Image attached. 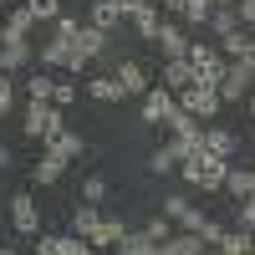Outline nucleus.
Instances as JSON below:
<instances>
[{
  "label": "nucleus",
  "mask_w": 255,
  "mask_h": 255,
  "mask_svg": "<svg viewBox=\"0 0 255 255\" xmlns=\"http://www.w3.org/2000/svg\"><path fill=\"white\" fill-rule=\"evenodd\" d=\"M67 51H72V41H61V36H51L46 46H41V67H67Z\"/></svg>",
  "instance_id": "nucleus-28"
},
{
  "label": "nucleus",
  "mask_w": 255,
  "mask_h": 255,
  "mask_svg": "<svg viewBox=\"0 0 255 255\" xmlns=\"http://www.w3.org/2000/svg\"><path fill=\"white\" fill-rule=\"evenodd\" d=\"M77 31H82L77 15H56V20H51V36H61V41H77Z\"/></svg>",
  "instance_id": "nucleus-34"
},
{
  "label": "nucleus",
  "mask_w": 255,
  "mask_h": 255,
  "mask_svg": "<svg viewBox=\"0 0 255 255\" xmlns=\"http://www.w3.org/2000/svg\"><path fill=\"white\" fill-rule=\"evenodd\" d=\"M225 168H230V158L199 148V153H189V158L179 163V174H184L189 189H204V194H209V189H225Z\"/></svg>",
  "instance_id": "nucleus-1"
},
{
  "label": "nucleus",
  "mask_w": 255,
  "mask_h": 255,
  "mask_svg": "<svg viewBox=\"0 0 255 255\" xmlns=\"http://www.w3.org/2000/svg\"><path fill=\"white\" fill-rule=\"evenodd\" d=\"M46 148H51V153H61V158H82V153H87V143H82L77 133H67V128H61L56 138H46Z\"/></svg>",
  "instance_id": "nucleus-25"
},
{
  "label": "nucleus",
  "mask_w": 255,
  "mask_h": 255,
  "mask_svg": "<svg viewBox=\"0 0 255 255\" xmlns=\"http://www.w3.org/2000/svg\"><path fill=\"white\" fill-rule=\"evenodd\" d=\"M113 250H118V255H163V245H158V240H148L143 230H128V235H123Z\"/></svg>",
  "instance_id": "nucleus-20"
},
{
  "label": "nucleus",
  "mask_w": 255,
  "mask_h": 255,
  "mask_svg": "<svg viewBox=\"0 0 255 255\" xmlns=\"http://www.w3.org/2000/svg\"><path fill=\"white\" fill-rule=\"evenodd\" d=\"M158 82H163L168 92H184V87H194L199 77H194V67H189V56H179V61H163V77Z\"/></svg>",
  "instance_id": "nucleus-11"
},
{
  "label": "nucleus",
  "mask_w": 255,
  "mask_h": 255,
  "mask_svg": "<svg viewBox=\"0 0 255 255\" xmlns=\"http://www.w3.org/2000/svg\"><path fill=\"white\" fill-rule=\"evenodd\" d=\"M67 163H72V158H61V153H51V148H46V153H41V163L31 168V179H36L41 189H51L61 174H67Z\"/></svg>",
  "instance_id": "nucleus-12"
},
{
  "label": "nucleus",
  "mask_w": 255,
  "mask_h": 255,
  "mask_svg": "<svg viewBox=\"0 0 255 255\" xmlns=\"http://www.w3.org/2000/svg\"><path fill=\"white\" fill-rule=\"evenodd\" d=\"M235 15H240V26L255 31V0H235Z\"/></svg>",
  "instance_id": "nucleus-40"
},
{
  "label": "nucleus",
  "mask_w": 255,
  "mask_h": 255,
  "mask_svg": "<svg viewBox=\"0 0 255 255\" xmlns=\"http://www.w3.org/2000/svg\"><path fill=\"white\" fill-rule=\"evenodd\" d=\"M174 108H179V97L168 92L163 82H153V87L143 92V123H163V118L174 113Z\"/></svg>",
  "instance_id": "nucleus-7"
},
{
  "label": "nucleus",
  "mask_w": 255,
  "mask_h": 255,
  "mask_svg": "<svg viewBox=\"0 0 255 255\" xmlns=\"http://www.w3.org/2000/svg\"><path fill=\"white\" fill-rule=\"evenodd\" d=\"M220 255H250V230H225V235L215 240Z\"/></svg>",
  "instance_id": "nucleus-26"
},
{
  "label": "nucleus",
  "mask_w": 255,
  "mask_h": 255,
  "mask_svg": "<svg viewBox=\"0 0 255 255\" xmlns=\"http://www.w3.org/2000/svg\"><path fill=\"white\" fill-rule=\"evenodd\" d=\"M10 225L20 230V235H41V215H36V199L20 189V194L10 199Z\"/></svg>",
  "instance_id": "nucleus-8"
},
{
  "label": "nucleus",
  "mask_w": 255,
  "mask_h": 255,
  "mask_svg": "<svg viewBox=\"0 0 255 255\" xmlns=\"http://www.w3.org/2000/svg\"><path fill=\"white\" fill-rule=\"evenodd\" d=\"M51 87H56V77H51V72H31V82H26V97H36V102H51Z\"/></svg>",
  "instance_id": "nucleus-30"
},
{
  "label": "nucleus",
  "mask_w": 255,
  "mask_h": 255,
  "mask_svg": "<svg viewBox=\"0 0 255 255\" xmlns=\"http://www.w3.org/2000/svg\"><path fill=\"white\" fill-rule=\"evenodd\" d=\"M153 46L163 51V61H179V56H189V36L174 26V20H163V26H158V36H153Z\"/></svg>",
  "instance_id": "nucleus-10"
},
{
  "label": "nucleus",
  "mask_w": 255,
  "mask_h": 255,
  "mask_svg": "<svg viewBox=\"0 0 255 255\" xmlns=\"http://www.w3.org/2000/svg\"><path fill=\"white\" fill-rule=\"evenodd\" d=\"M0 255H15V250H5V245H0Z\"/></svg>",
  "instance_id": "nucleus-46"
},
{
  "label": "nucleus",
  "mask_w": 255,
  "mask_h": 255,
  "mask_svg": "<svg viewBox=\"0 0 255 255\" xmlns=\"http://www.w3.org/2000/svg\"><path fill=\"white\" fill-rule=\"evenodd\" d=\"M189 67H194L199 82H209V87H220V77L230 61L220 56V46H209V41H189Z\"/></svg>",
  "instance_id": "nucleus-3"
},
{
  "label": "nucleus",
  "mask_w": 255,
  "mask_h": 255,
  "mask_svg": "<svg viewBox=\"0 0 255 255\" xmlns=\"http://www.w3.org/2000/svg\"><path fill=\"white\" fill-rule=\"evenodd\" d=\"M179 163H184V153H179V143H174V138H168V143L158 148V153L148 158V168H153V174H174Z\"/></svg>",
  "instance_id": "nucleus-24"
},
{
  "label": "nucleus",
  "mask_w": 255,
  "mask_h": 255,
  "mask_svg": "<svg viewBox=\"0 0 255 255\" xmlns=\"http://www.w3.org/2000/svg\"><path fill=\"white\" fill-rule=\"evenodd\" d=\"M0 168H10V148L5 143H0Z\"/></svg>",
  "instance_id": "nucleus-44"
},
{
  "label": "nucleus",
  "mask_w": 255,
  "mask_h": 255,
  "mask_svg": "<svg viewBox=\"0 0 255 255\" xmlns=\"http://www.w3.org/2000/svg\"><path fill=\"white\" fill-rule=\"evenodd\" d=\"M250 82H255V67H245V61H230V67H225V77H220V102H240L245 97V87H250Z\"/></svg>",
  "instance_id": "nucleus-5"
},
{
  "label": "nucleus",
  "mask_w": 255,
  "mask_h": 255,
  "mask_svg": "<svg viewBox=\"0 0 255 255\" xmlns=\"http://www.w3.org/2000/svg\"><path fill=\"white\" fill-rule=\"evenodd\" d=\"M20 128H26V138H41V143H46V138H56L61 133V128H67V118H61V108H56V102H26V118H20Z\"/></svg>",
  "instance_id": "nucleus-2"
},
{
  "label": "nucleus",
  "mask_w": 255,
  "mask_h": 255,
  "mask_svg": "<svg viewBox=\"0 0 255 255\" xmlns=\"http://www.w3.org/2000/svg\"><path fill=\"white\" fill-rule=\"evenodd\" d=\"M113 77L123 82V97H143L148 87H153V82H148V72L138 67V61H128V56H123L118 67H113Z\"/></svg>",
  "instance_id": "nucleus-9"
},
{
  "label": "nucleus",
  "mask_w": 255,
  "mask_h": 255,
  "mask_svg": "<svg viewBox=\"0 0 255 255\" xmlns=\"http://www.w3.org/2000/svg\"><path fill=\"white\" fill-rule=\"evenodd\" d=\"M209 10H215V5H209V0H189L184 20H189V26H204V20H209Z\"/></svg>",
  "instance_id": "nucleus-39"
},
{
  "label": "nucleus",
  "mask_w": 255,
  "mask_h": 255,
  "mask_svg": "<svg viewBox=\"0 0 255 255\" xmlns=\"http://www.w3.org/2000/svg\"><path fill=\"white\" fill-rule=\"evenodd\" d=\"M82 87H87V97H97V102H123V82H118L113 72H102V77H87Z\"/></svg>",
  "instance_id": "nucleus-18"
},
{
  "label": "nucleus",
  "mask_w": 255,
  "mask_h": 255,
  "mask_svg": "<svg viewBox=\"0 0 255 255\" xmlns=\"http://www.w3.org/2000/svg\"><path fill=\"white\" fill-rule=\"evenodd\" d=\"M31 26H36L31 5H10V15H5V31H0V41H26V36H31Z\"/></svg>",
  "instance_id": "nucleus-15"
},
{
  "label": "nucleus",
  "mask_w": 255,
  "mask_h": 255,
  "mask_svg": "<svg viewBox=\"0 0 255 255\" xmlns=\"http://www.w3.org/2000/svg\"><path fill=\"white\" fill-rule=\"evenodd\" d=\"M179 97V108L189 113V118H199V123H209L220 113V92L209 87V82H194V87H184V92H174Z\"/></svg>",
  "instance_id": "nucleus-4"
},
{
  "label": "nucleus",
  "mask_w": 255,
  "mask_h": 255,
  "mask_svg": "<svg viewBox=\"0 0 255 255\" xmlns=\"http://www.w3.org/2000/svg\"><path fill=\"white\" fill-rule=\"evenodd\" d=\"M220 56H225V61H245V67H255V31L235 26L230 36H220Z\"/></svg>",
  "instance_id": "nucleus-6"
},
{
  "label": "nucleus",
  "mask_w": 255,
  "mask_h": 255,
  "mask_svg": "<svg viewBox=\"0 0 255 255\" xmlns=\"http://www.w3.org/2000/svg\"><path fill=\"white\" fill-rule=\"evenodd\" d=\"M72 46H77L82 56H87V61H97V56H108V31H97V26H82Z\"/></svg>",
  "instance_id": "nucleus-16"
},
{
  "label": "nucleus",
  "mask_w": 255,
  "mask_h": 255,
  "mask_svg": "<svg viewBox=\"0 0 255 255\" xmlns=\"http://www.w3.org/2000/svg\"><path fill=\"white\" fill-rule=\"evenodd\" d=\"M102 225V209L97 204H87V199H77V209H72V235H82V240H92V230Z\"/></svg>",
  "instance_id": "nucleus-17"
},
{
  "label": "nucleus",
  "mask_w": 255,
  "mask_h": 255,
  "mask_svg": "<svg viewBox=\"0 0 255 255\" xmlns=\"http://www.w3.org/2000/svg\"><path fill=\"white\" fill-rule=\"evenodd\" d=\"M204 148H209V153H220V158H230V153L240 148V138L230 133V128H215V123H204Z\"/></svg>",
  "instance_id": "nucleus-21"
},
{
  "label": "nucleus",
  "mask_w": 255,
  "mask_h": 255,
  "mask_svg": "<svg viewBox=\"0 0 255 255\" xmlns=\"http://www.w3.org/2000/svg\"><path fill=\"white\" fill-rule=\"evenodd\" d=\"M82 199H87V204H102V199H108V179H102V174L82 179Z\"/></svg>",
  "instance_id": "nucleus-32"
},
{
  "label": "nucleus",
  "mask_w": 255,
  "mask_h": 255,
  "mask_svg": "<svg viewBox=\"0 0 255 255\" xmlns=\"http://www.w3.org/2000/svg\"><path fill=\"white\" fill-rule=\"evenodd\" d=\"M26 5H31L36 20H56V15H61V0H26Z\"/></svg>",
  "instance_id": "nucleus-37"
},
{
  "label": "nucleus",
  "mask_w": 255,
  "mask_h": 255,
  "mask_svg": "<svg viewBox=\"0 0 255 255\" xmlns=\"http://www.w3.org/2000/svg\"><path fill=\"white\" fill-rule=\"evenodd\" d=\"M113 5H118V10H123V15H133V10H138V5H148V0H113Z\"/></svg>",
  "instance_id": "nucleus-43"
},
{
  "label": "nucleus",
  "mask_w": 255,
  "mask_h": 255,
  "mask_svg": "<svg viewBox=\"0 0 255 255\" xmlns=\"http://www.w3.org/2000/svg\"><path fill=\"white\" fill-rule=\"evenodd\" d=\"M51 255H92V245L82 240V235H56V250Z\"/></svg>",
  "instance_id": "nucleus-31"
},
{
  "label": "nucleus",
  "mask_w": 255,
  "mask_h": 255,
  "mask_svg": "<svg viewBox=\"0 0 255 255\" xmlns=\"http://www.w3.org/2000/svg\"><path fill=\"white\" fill-rule=\"evenodd\" d=\"M240 230H255V194L240 199Z\"/></svg>",
  "instance_id": "nucleus-41"
},
{
  "label": "nucleus",
  "mask_w": 255,
  "mask_h": 255,
  "mask_svg": "<svg viewBox=\"0 0 255 255\" xmlns=\"http://www.w3.org/2000/svg\"><path fill=\"white\" fill-rule=\"evenodd\" d=\"M158 10H163V15H184L189 0H158Z\"/></svg>",
  "instance_id": "nucleus-42"
},
{
  "label": "nucleus",
  "mask_w": 255,
  "mask_h": 255,
  "mask_svg": "<svg viewBox=\"0 0 255 255\" xmlns=\"http://www.w3.org/2000/svg\"><path fill=\"white\" fill-rule=\"evenodd\" d=\"M250 255H255V230H250Z\"/></svg>",
  "instance_id": "nucleus-45"
},
{
  "label": "nucleus",
  "mask_w": 255,
  "mask_h": 255,
  "mask_svg": "<svg viewBox=\"0 0 255 255\" xmlns=\"http://www.w3.org/2000/svg\"><path fill=\"white\" fill-rule=\"evenodd\" d=\"M204 26L215 31V36H230V31L240 26V15H235V5H230V10H225V5H215V10H209V20H204Z\"/></svg>",
  "instance_id": "nucleus-29"
},
{
  "label": "nucleus",
  "mask_w": 255,
  "mask_h": 255,
  "mask_svg": "<svg viewBox=\"0 0 255 255\" xmlns=\"http://www.w3.org/2000/svg\"><path fill=\"white\" fill-rule=\"evenodd\" d=\"M123 235H128V230H123V220H113V215H102V225L92 230V240H87V245H118Z\"/></svg>",
  "instance_id": "nucleus-27"
},
{
  "label": "nucleus",
  "mask_w": 255,
  "mask_h": 255,
  "mask_svg": "<svg viewBox=\"0 0 255 255\" xmlns=\"http://www.w3.org/2000/svg\"><path fill=\"white\" fill-rule=\"evenodd\" d=\"M189 209H194V204H189L184 194H168V199H163V215H168V220H174V225H179V220L189 215Z\"/></svg>",
  "instance_id": "nucleus-36"
},
{
  "label": "nucleus",
  "mask_w": 255,
  "mask_h": 255,
  "mask_svg": "<svg viewBox=\"0 0 255 255\" xmlns=\"http://www.w3.org/2000/svg\"><path fill=\"white\" fill-rule=\"evenodd\" d=\"M204 250H209V245L194 235V230H179V235L163 240V255H204Z\"/></svg>",
  "instance_id": "nucleus-22"
},
{
  "label": "nucleus",
  "mask_w": 255,
  "mask_h": 255,
  "mask_svg": "<svg viewBox=\"0 0 255 255\" xmlns=\"http://www.w3.org/2000/svg\"><path fill=\"white\" fill-rule=\"evenodd\" d=\"M51 102H56V108H72V102H77V82H61V77H56V87H51Z\"/></svg>",
  "instance_id": "nucleus-35"
},
{
  "label": "nucleus",
  "mask_w": 255,
  "mask_h": 255,
  "mask_svg": "<svg viewBox=\"0 0 255 255\" xmlns=\"http://www.w3.org/2000/svg\"><path fill=\"white\" fill-rule=\"evenodd\" d=\"M204 255H220V250H204Z\"/></svg>",
  "instance_id": "nucleus-47"
},
{
  "label": "nucleus",
  "mask_w": 255,
  "mask_h": 255,
  "mask_svg": "<svg viewBox=\"0 0 255 255\" xmlns=\"http://www.w3.org/2000/svg\"><path fill=\"white\" fill-rule=\"evenodd\" d=\"M123 20H128V15H123V10L113 5V0H92V10H87V26H97V31H108V36H113V31L123 26Z\"/></svg>",
  "instance_id": "nucleus-14"
},
{
  "label": "nucleus",
  "mask_w": 255,
  "mask_h": 255,
  "mask_svg": "<svg viewBox=\"0 0 255 255\" xmlns=\"http://www.w3.org/2000/svg\"><path fill=\"white\" fill-rule=\"evenodd\" d=\"M128 20H133V31H138L143 41H153V36H158V26H163V10H158V0H148V5H138Z\"/></svg>",
  "instance_id": "nucleus-13"
},
{
  "label": "nucleus",
  "mask_w": 255,
  "mask_h": 255,
  "mask_svg": "<svg viewBox=\"0 0 255 255\" xmlns=\"http://www.w3.org/2000/svg\"><path fill=\"white\" fill-rule=\"evenodd\" d=\"M143 235H148V240H158V245H163L168 235H174V220H168V215H158V220H148V225H143Z\"/></svg>",
  "instance_id": "nucleus-33"
},
{
  "label": "nucleus",
  "mask_w": 255,
  "mask_h": 255,
  "mask_svg": "<svg viewBox=\"0 0 255 255\" xmlns=\"http://www.w3.org/2000/svg\"><path fill=\"white\" fill-rule=\"evenodd\" d=\"M225 189L235 199H250L255 194V168H225Z\"/></svg>",
  "instance_id": "nucleus-23"
},
{
  "label": "nucleus",
  "mask_w": 255,
  "mask_h": 255,
  "mask_svg": "<svg viewBox=\"0 0 255 255\" xmlns=\"http://www.w3.org/2000/svg\"><path fill=\"white\" fill-rule=\"evenodd\" d=\"M31 67V41H0V72Z\"/></svg>",
  "instance_id": "nucleus-19"
},
{
  "label": "nucleus",
  "mask_w": 255,
  "mask_h": 255,
  "mask_svg": "<svg viewBox=\"0 0 255 255\" xmlns=\"http://www.w3.org/2000/svg\"><path fill=\"white\" fill-rule=\"evenodd\" d=\"M10 108H15V82H10V72H0V118Z\"/></svg>",
  "instance_id": "nucleus-38"
}]
</instances>
